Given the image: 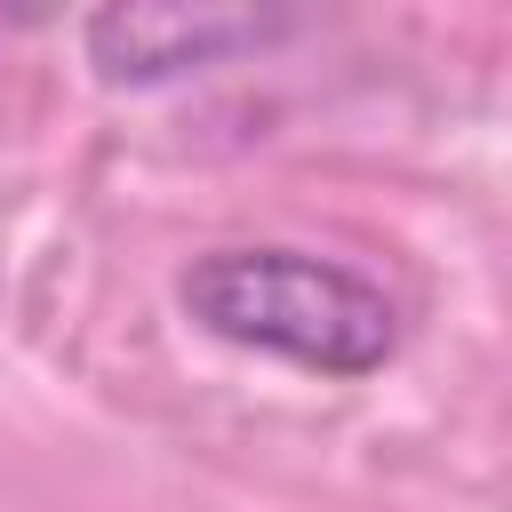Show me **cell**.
Masks as SVG:
<instances>
[{
	"label": "cell",
	"instance_id": "6da1fadb",
	"mask_svg": "<svg viewBox=\"0 0 512 512\" xmlns=\"http://www.w3.org/2000/svg\"><path fill=\"white\" fill-rule=\"evenodd\" d=\"M176 304L216 344L272 352L312 376H376L400 352V304L312 248H208L184 264Z\"/></svg>",
	"mask_w": 512,
	"mask_h": 512
},
{
	"label": "cell",
	"instance_id": "7a4b0ae2",
	"mask_svg": "<svg viewBox=\"0 0 512 512\" xmlns=\"http://www.w3.org/2000/svg\"><path fill=\"white\" fill-rule=\"evenodd\" d=\"M288 32H296L288 8H248V0H112L80 24V48H88L96 80L160 88V80H184V72L264 56Z\"/></svg>",
	"mask_w": 512,
	"mask_h": 512
}]
</instances>
